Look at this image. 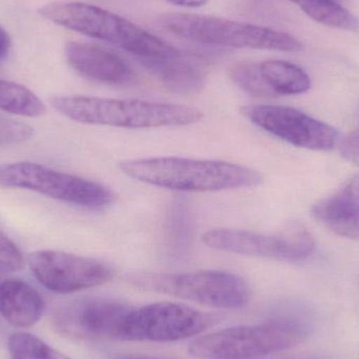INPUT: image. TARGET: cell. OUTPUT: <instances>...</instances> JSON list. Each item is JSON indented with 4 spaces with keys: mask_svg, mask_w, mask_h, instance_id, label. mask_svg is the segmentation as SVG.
Returning <instances> with one entry per match:
<instances>
[{
    "mask_svg": "<svg viewBox=\"0 0 359 359\" xmlns=\"http://www.w3.org/2000/svg\"><path fill=\"white\" fill-rule=\"evenodd\" d=\"M126 359H141V358H126Z\"/></svg>",
    "mask_w": 359,
    "mask_h": 359,
    "instance_id": "28",
    "label": "cell"
},
{
    "mask_svg": "<svg viewBox=\"0 0 359 359\" xmlns=\"http://www.w3.org/2000/svg\"><path fill=\"white\" fill-rule=\"evenodd\" d=\"M50 104L69 119L90 126L138 130L186 126L203 119L196 107L137 99L56 96Z\"/></svg>",
    "mask_w": 359,
    "mask_h": 359,
    "instance_id": "2",
    "label": "cell"
},
{
    "mask_svg": "<svg viewBox=\"0 0 359 359\" xmlns=\"http://www.w3.org/2000/svg\"><path fill=\"white\" fill-rule=\"evenodd\" d=\"M137 288L170 295L217 309H241L249 303L248 283L230 272L219 270L185 273L139 272L128 278Z\"/></svg>",
    "mask_w": 359,
    "mask_h": 359,
    "instance_id": "5",
    "label": "cell"
},
{
    "mask_svg": "<svg viewBox=\"0 0 359 359\" xmlns=\"http://www.w3.org/2000/svg\"><path fill=\"white\" fill-rule=\"evenodd\" d=\"M119 168L130 178L177 191H222L263 183L257 170L217 160L144 158L120 162Z\"/></svg>",
    "mask_w": 359,
    "mask_h": 359,
    "instance_id": "1",
    "label": "cell"
},
{
    "mask_svg": "<svg viewBox=\"0 0 359 359\" xmlns=\"http://www.w3.org/2000/svg\"><path fill=\"white\" fill-rule=\"evenodd\" d=\"M38 13L55 25L102 40L139 58L181 56L178 48L136 23L93 4L78 1L50 2L40 6Z\"/></svg>",
    "mask_w": 359,
    "mask_h": 359,
    "instance_id": "3",
    "label": "cell"
},
{
    "mask_svg": "<svg viewBox=\"0 0 359 359\" xmlns=\"http://www.w3.org/2000/svg\"><path fill=\"white\" fill-rule=\"evenodd\" d=\"M160 23L180 38L207 46L286 53L303 50L299 39L284 32L208 15L170 13Z\"/></svg>",
    "mask_w": 359,
    "mask_h": 359,
    "instance_id": "4",
    "label": "cell"
},
{
    "mask_svg": "<svg viewBox=\"0 0 359 359\" xmlns=\"http://www.w3.org/2000/svg\"><path fill=\"white\" fill-rule=\"evenodd\" d=\"M313 219L343 238H359V175L345 182L311 209Z\"/></svg>",
    "mask_w": 359,
    "mask_h": 359,
    "instance_id": "14",
    "label": "cell"
},
{
    "mask_svg": "<svg viewBox=\"0 0 359 359\" xmlns=\"http://www.w3.org/2000/svg\"><path fill=\"white\" fill-rule=\"evenodd\" d=\"M0 186L35 191L90 209L105 208L115 198L113 191L101 184L32 162L0 165Z\"/></svg>",
    "mask_w": 359,
    "mask_h": 359,
    "instance_id": "7",
    "label": "cell"
},
{
    "mask_svg": "<svg viewBox=\"0 0 359 359\" xmlns=\"http://www.w3.org/2000/svg\"><path fill=\"white\" fill-rule=\"evenodd\" d=\"M339 151L347 161L359 166V128L348 134L341 140Z\"/></svg>",
    "mask_w": 359,
    "mask_h": 359,
    "instance_id": "25",
    "label": "cell"
},
{
    "mask_svg": "<svg viewBox=\"0 0 359 359\" xmlns=\"http://www.w3.org/2000/svg\"><path fill=\"white\" fill-rule=\"evenodd\" d=\"M27 264L42 286L60 294L101 286L115 274L104 262L58 250L34 251Z\"/></svg>",
    "mask_w": 359,
    "mask_h": 359,
    "instance_id": "10",
    "label": "cell"
},
{
    "mask_svg": "<svg viewBox=\"0 0 359 359\" xmlns=\"http://www.w3.org/2000/svg\"><path fill=\"white\" fill-rule=\"evenodd\" d=\"M192 217L184 201L170 204L166 217V250L170 257L181 259L187 257L192 243Z\"/></svg>",
    "mask_w": 359,
    "mask_h": 359,
    "instance_id": "18",
    "label": "cell"
},
{
    "mask_svg": "<svg viewBox=\"0 0 359 359\" xmlns=\"http://www.w3.org/2000/svg\"><path fill=\"white\" fill-rule=\"evenodd\" d=\"M316 22L345 31L359 29V20L337 0H290Z\"/></svg>",
    "mask_w": 359,
    "mask_h": 359,
    "instance_id": "19",
    "label": "cell"
},
{
    "mask_svg": "<svg viewBox=\"0 0 359 359\" xmlns=\"http://www.w3.org/2000/svg\"><path fill=\"white\" fill-rule=\"evenodd\" d=\"M11 48V38L8 32L0 27V60L8 55Z\"/></svg>",
    "mask_w": 359,
    "mask_h": 359,
    "instance_id": "26",
    "label": "cell"
},
{
    "mask_svg": "<svg viewBox=\"0 0 359 359\" xmlns=\"http://www.w3.org/2000/svg\"><path fill=\"white\" fill-rule=\"evenodd\" d=\"M232 81L247 94L257 98H272V93L264 83L259 63L241 62L232 65L229 69Z\"/></svg>",
    "mask_w": 359,
    "mask_h": 359,
    "instance_id": "22",
    "label": "cell"
},
{
    "mask_svg": "<svg viewBox=\"0 0 359 359\" xmlns=\"http://www.w3.org/2000/svg\"><path fill=\"white\" fill-rule=\"evenodd\" d=\"M25 265L20 249L0 229V278L21 271Z\"/></svg>",
    "mask_w": 359,
    "mask_h": 359,
    "instance_id": "23",
    "label": "cell"
},
{
    "mask_svg": "<svg viewBox=\"0 0 359 359\" xmlns=\"http://www.w3.org/2000/svg\"><path fill=\"white\" fill-rule=\"evenodd\" d=\"M221 316L183 304L161 302L130 310L121 341L172 343L196 337L219 324Z\"/></svg>",
    "mask_w": 359,
    "mask_h": 359,
    "instance_id": "8",
    "label": "cell"
},
{
    "mask_svg": "<svg viewBox=\"0 0 359 359\" xmlns=\"http://www.w3.org/2000/svg\"><path fill=\"white\" fill-rule=\"evenodd\" d=\"M8 347L12 359H72L27 333L13 334Z\"/></svg>",
    "mask_w": 359,
    "mask_h": 359,
    "instance_id": "21",
    "label": "cell"
},
{
    "mask_svg": "<svg viewBox=\"0 0 359 359\" xmlns=\"http://www.w3.org/2000/svg\"><path fill=\"white\" fill-rule=\"evenodd\" d=\"M65 58L72 69L90 81L111 86H132L138 77L133 67L115 53L88 42L65 46Z\"/></svg>",
    "mask_w": 359,
    "mask_h": 359,
    "instance_id": "13",
    "label": "cell"
},
{
    "mask_svg": "<svg viewBox=\"0 0 359 359\" xmlns=\"http://www.w3.org/2000/svg\"><path fill=\"white\" fill-rule=\"evenodd\" d=\"M241 111L257 128L294 147L326 151L337 144V133L332 126L292 107L249 105Z\"/></svg>",
    "mask_w": 359,
    "mask_h": 359,
    "instance_id": "12",
    "label": "cell"
},
{
    "mask_svg": "<svg viewBox=\"0 0 359 359\" xmlns=\"http://www.w3.org/2000/svg\"><path fill=\"white\" fill-rule=\"evenodd\" d=\"M141 65L164 86L179 94H194L205 83L202 72L179 57L172 58H139Z\"/></svg>",
    "mask_w": 359,
    "mask_h": 359,
    "instance_id": "16",
    "label": "cell"
},
{
    "mask_svg": "<svg viewBox=\"0 0 359 359\" xmlns=\"http://www.w3.org/2000/svg\"><path fill=\"white\" fill-rule=\"evenodd\" d=\"M0 111L21 117L38 118L46 114V107L29 88L0 79Z\"/></svg>",
    "mask_w": 359,
    "mask_h": 359,
    "instance_id": "20",
    "label": "cell"
},
{
    "mask_svg": "<svg viewBox=\"0 0 359 359\" xmlns=\"http://www.w3.org/2000/svg\"><path fill=\"white\" fill-rule=\"evenodd\" d=\"M259 65L264 83L274 97L304 94L311 88V80L308 74L294 63L267 60Z\"/></svg>",
    "mask_w": 359,
    "mask_h": 359,
    "instance_id": "17",
    "label": "cell"
},
{
    "mask_svg": "<svg viewBox=\"0 0 359 359\" xmlns=\"http://www.w3.org/2000/svg\"><path fill=\"white\" fill-rule=\"evenodd\" d=\"M165 1L179 6H186V8H198L206 4L209 0H165Z\"/></svg>",
    "mask_w": 359,
    "mask_h": 359,
    "instance_id": "27",
    "label": "cell"
},
{
    "mask_svg": "<svg viewBox=\"0 0 359 359\" xmlns=\"http://www.w3.org/2000/svg\"><path fill=\"white\" fill-rule=\"evenodd\" d=\"M132 309L119 299L88 297L63 307L55 323L62 334L80 341H121L124 320Z\"/></svg>",
    "mask_w": 359,
    "mask_h": 359,
    "instance_id": "11",
    "label": "cell"
},
{
    "mask_svg": "<svg viewBox=\"0 0 359 359\" xmlns=\"http://www.w3.org/2000/svg\"><path fill=\"white\" fill-rule=\"evenodd\" d=\"M34 130L31 126L0 114V147L19 144L31 139Z\"/></svg>",
    "mask_w": 359,
    "mask_h": 359,
    "instance_id": "24",
    "label": "cell"
},
{
    "mask_svg": "<svg viewBox=\"0 0 359 359\" xmlns=\"http://www.w3.org/2000/svg\"><path fill=\"white\" fill-rule=\"evenodd\" d=\"M203 242L210 248L225 252L289 263L308 259L316 248L313 236L299 224L273 234L217 228L207 231Z\"/></svg>",
    "mask_w": 359,
    "mask_h": 359,
    "instance_id": "9",
    "label": "cell"
},
{
    "mask_svg": "<svg viewBox=\"0 0 359 359\" xmlns=\"http://www.w3.org/2000/svg\"><path fill=\"white\" fill-rule=\"evenodd\" d=\"M306 332L293 320H273L255 326L223 329L198 337L188 348L198 359H255L291 349Z\"/></svg>",
    "mask_w": 359,
    "mask_h": 359,
    "instance_id": "6",
    "label": "cell"
},
{
    "mask_svg": "<svg viewBox=\"0 0 359 359\" xmlns=\"http://www.w3.org/2000/svg\"><path fill=\"white\" fill-rule=\"evenodd\" d=\"M46 304L29 283L18 278L0 282V314L14 327L29 328L43 316Z\"/></svg>",
    "mask_w": 359,
    "mask_h": 359,
    "instance_id": "15",
    "label": "cell"
}]
</instances>
